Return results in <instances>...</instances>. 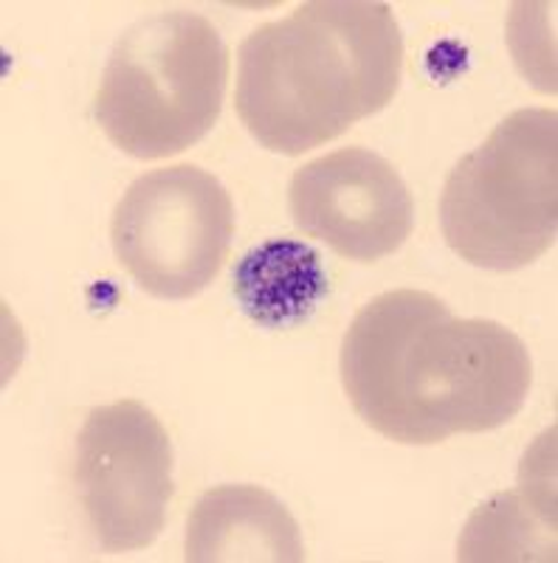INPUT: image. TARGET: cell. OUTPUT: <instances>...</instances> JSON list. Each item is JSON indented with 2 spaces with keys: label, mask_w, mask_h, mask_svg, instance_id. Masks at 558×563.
Returning <instances> with one entry per match:
<instances>
[{
  "label": "cell",
  "mask_w": 558,
  "mask_h": 563,
  "mask_svg": "<svg viewBox=\"0 0 558 563\" xmlns=\"http://www.w3.org/2000/svg\"><path fill=\"white\" fill-rule=\"evenodd\" d=\"M440 229L460 260L519 271L556 243L558 113L522 108L462 155L440 195Z\"/></svg>",
  "instance_id": "4"
},
{
  "label": "cell",
  "mask_w": 558,
  "mask_h": 563,
  "mask_svg": "<svg viewBox=\"0 0 558 563\" xmlns=\"http://www.w3.org/2000/svg\"><path fill=\"white\" fill-rule=\"evenodd\" d=\"M288 214L305 238L344 260L379 263L415 229V200L384 155L344 147L302 164L288 184Z\"/></svg>",
  "instance_id": "7"
},
{
  "label": "cell",
  "mask_w": 558,
  "mask_h": 563,
  "mask_svg": "<svg viewBox=\"0 0 558 563\" xmlns=\"http://www.w3.org/2000/svg\"><path fill=\"white\" fill-rule=\"evenodd\" d=\"M226 79L229 52L212 20L186 9L155 12L116 40L94 115L130 158H169L218 124Z\"/></svg>",
  "instance_id": "3"
},
{
  "label": "cell",
  "mask_w": 558,
  "mask_h": 563,
  "mask_svg": "<svg viewBox=\"0 0 558 563\" xmlns=\"http://www.w3.org/2000/svg\"><path fill=\"white\" fill-rule=\"evenodd\" d=\"M234 299L254 324L285 330L308 321L328 296V271L308 243L271 238L245 251L234 265Z\"/></svg>",
  "instance_id": "9"
},
{
  "label": "cell",
  "mask_w": 558,
  "mask_h": 563,
  "mask_svg": "<svg viewBox=\"0 0 558 563\" xmlns=\"http://www.w3.org/2000/svg\"><path fill=\"white\" fill-rule=\"evenodd\" d=\"M404 34L390 3L308 0L238 48L234 110L260 147L310 153L395 99Z\"/></svg>",
  "instance_id": "2"
},
{
  "label": "cell",
  "mask_w": 558,
  "mask_h": 563,
  "mask_svg": "<svg viewBox=\"0 0 558 563\" xmlns=\"http://www.w3.org/2000/svg\"><path fill=\"white\" fill-rule=\"evenodd\" d=\"M341 386L375 434L437 445L485 434L527 404L525 341L491 319H460L429 290L398 288L355 313L341 341Z\"/></svg>",
  "instance_id": "1"
},
{
  "label": "cell",
  "mask_w": 558,
  "mask_h": 563,
  "mask_svg": "<svg viewBox=\"0 0 558 563\" xmlns=\"http://www.w3.org/2000/svg\"><path fill=\"white\" fill-rule=\"evenodd\" d=\"M173 442L139 400H116L85 417L74 485L105 552L144 550L167 525L175 496Z\"/></svg>",
  "instance_id": "6"
},
{
  "label": "cell",
  "mask_w": 558,
  "mask_h": 563,
  "mask_svg": "<svg viewBox=\"0 0 558 563\" xmlns=\"http://www.w3.org/2000/svg\"><path fill=\"white\" fill-rule=\"evenodd\" d=\"M184 561H305L302 530L288 507L258 485H220L195 501L186 521Z\"/></svg>",
  "instance_id": "8"
},
{
  "label": "cell",
  "mask_w": 558,
  "mask_h": 563,
  "mask_svg": "<svg viewBox=\"0 0 558 563\" xmlns=\"http://www.w3.org/2000/svg\"><path fill=\"white\" fill-rule=\"evenodd\" d=\"M231 238V195L195 164L139 175L110 218L116 263L144 294L167 301L209 288L229 260Z\"/></svg>",
  "instance_id": "5"
}]
</instances>
